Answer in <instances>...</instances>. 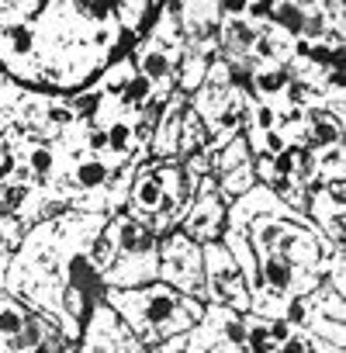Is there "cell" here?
<instances>
[{
	"mask_svg": "<svg viewBox=\"0 0 346 353\" xmlns=\"http://www.w3.org/2000/svg\"><path fill=\"white\" fill-rule=\"evenodd\" d=\"M156 270H159V277L166 284H173V291L181 288V291H187L194 298H208L201 250L184 232H173V236L163 239V246H156Z\"/></svg>",
	"mask_w": 346,
	"mask_h": 353,
	"instance_id": "cell-1",
	"label": "cell"
},
{
	"mask_svg": "<svg viewBox=\"0 0 346 353\" xmlns=\"http://www.w3.org/2000/svg\"><path fill=\"white\" fill-rule=\"evenodd\" d=\"M201 263H205V291H208V298H215V305H225V308H232L239 315L250 312L253 291H250L243 270L236 267L232 253L222 243H205Z\"/></svg>",
	"mask_w": 346,
	"mask_h": 353,
	"instance_id": "cell-2",
	"label": "cell"
},
{
	"mask_svg": "<svg viewBox=\"0 0 346 353\" xmlns=\"http://www.w3.org/2000/svg\"><path fill=\"white\" fill-rule=\"evenodd\" d=\"M222 225H225V208L218 201L215 181H212V176H198V201L187 208L181 232L191 243H215Z\"/></svg>",
	"mask_w": 346,
	"mask_h": 353,
	"instance_id": "cell-3",
	"label": "cell"
},
{
	"mask_svg": "<svg viewBox=\"0 0 346 353\" xmlns=\"http://www.w3.org/2000/svg\"><path fill=\"white\" fill-rule=\"evenodd\" d=\"M181 114H184V94L173 90V94L166 97L163 114L156 118V128H152V132H156V135H152V152H156L159 159L181 152Z\"/></svg>",
	"mask_w": 346,
	"mask_h": 353,
	"instance_id": "cell-4",
	"label": "cell"
},
{
	"mask_svg": "<svg viewBox=\"0 0 346 353\" xmlns=\"http://www.w3.org/2000/svg\"><path fill=\"white\" fill-rule=\"evenodd\" d=\"M111 236H114L121 256H135V260L156 256V246H159V243H156V236H152L139 219H118V222L111 225Z\"/></svg>",
	"mask_w": 346,
	"mask_h": 353,
	"instance_id": "cell-5",
	"label": "cell"
},
{
	"mask_svg": "<svg viewBox=\"0 0 346 353\" xmlns=\"http://www.w3.org/2000/svg\"><path fill=\"white\" fill-rule=\"evenodd\" d=\"M305 142L308 145H339L343 142V118H336L325 108H308L305 111Z\"/></svg>",
	"mask_w": 346,
	"mask_h": 353,
	"instance_id": "cell-6",
	"label": "cell"
},
{
	"mask_svg": "<svg viewBox=\"0 0 346 353\" xmlns=\"http://www.w3.org/2000/svg\"><path fill=\"white\" fill-rule=\"evenodd\" d=\"M208 139H212V128L201 121V114L194 108H184V114H181V152L194 159L208 149Z\"/></svg>",
	"mask_w": 346,
	"mask_h": 353,
	"instance_id": "cell-7",
	"label": "cell"
},
{
	"mask_svg": "<svg viewBox=\"0 0 346 353\" xmlns=\"http://www.w3.org/2000/svg\"><path fill=\"white\" fill-rule=\"evenodd\" d=\"M256 35H260V28L250 25L246 18H229V21H222V28H218V42H222L229 52H236V56H250Z\"/></svg>",
	"mask_w": 346,
	"mask_h": 353,
	"instance_id": "cell-8",
	"label": "cell"
},
{
	"mask_svg": "<svg viewBox=\"0 0 346 353\" xmlns=\"http://www.w3.org/2000/svg\"><path fill=\"white\" fill-rule=\"evenodd\" d=\"M159 198H163V181H159L156 166H149V170L139 173V181H135V188H132V205H135V212L152 215L156 205H159Z\"/></svg>",
	"mask_w": 346,
	"mask_h": 353,
	"instance_id": "cell-9",
	"label": "cell"
},
{
	"mask_svg": "<svg viewBox=\"0 0 346 353\" xmlns=\"http://www.w3.org/2000/svg\"><path fill=\"white\" fill-rule=\"evenodd\" d=\"M66 270H70V284L77 288V291H83L87 298H97V294H104V277L90 267V260L83 256V253H77V256H70L66 260Z\"/></svg>",
	"mask_w": 346,
	"mask_h": 353,
	"instance_id": "cell-10",
	"label": "cell"
},
{
	"mask_svg": "<svg viewBox=\"0 0 346 353\" xmlns=\"http://www.w3.org/2000/svg\"><path fill=\"white\" fill-rule=\"evenodd\" d=\"M45 336H49V329L42 325V319L28 315L25 325H21V332L4 339V350H8V353H35V350L45 343Z\"/></svg>",
	"mask_w": 346,
	"mask_h": 353,
	"instance_id": "cell-11",
	"label": "cell"
},
{
	"mask_svg": "<svg viewBox=\"0 0 346 353\" xmlns=\"http://www.w3.org/2000/svg\"><path fill=\"white\" fill-rule=\"evenodd\" d=\"M291 80H294V77H291L284 66H256V73H253V87H256V94H260L263 101L281 97Z\"/></svg>",
	"mask_w": 346,
	"mask_h": 353,
	"instance_id": "cell-12",
	"label": "cell"
},
{
	"mask_svg": "<svg viewBox=\"0 0 346 353\" xmlns=\"http://www.w3.org/2000/svg\"><path fill=\"white\" fill-rule=\"evenodd\" d=\"M83 256L90 260V267H94L97 274L111 270V263L118 260V243H114L111 229H104V232L90 236V246H87V253H83Z\"/></svg>",
	"mask_w": 346,
	"mask_h": 353,
	"instance_id": "cell-13",
	"label": "cell"
},
{
	"mask_svg": "<svg viewBox=\"0 0 346 353\" xmlns=\"http://www.w3.org/2000/svg\"><path fill=\"white\" fill-rule=\"evenodd\" d=\"M104 132H108V152H111V156H128V152L135 149V128H132L128 118L108 121Z\"/></svg>",
	"mask_w": 346,
	"mask_h": 353,
	"instance_id": "cell-14",
	"label": "cell"
},
{
	"mask_svg": "<svg viewBox=\"0 0 346 353\" xmlns=\"http://www.w3.org/2000/svg\"><path fill=\"white\" fill-rule=\"evenodd\" d=\"M250 163V142L246 139H229V145H222L218 152H215V170L218 173H232V170H239V166H246Z\"/></svg>",
	"mask_w": 346,
	"mask_h": 353,
	"instance_id": "cell-15",
	"label": "cell"
},
{
	"mask_svg": "<svg viewBox=\"0 0 346 353\" xmlns=\"http://www.w3.org/2000/svg\"><path fill=\"white\" fill-rule=\"evenodd\" d=\"M73 176H77V184L83 188V191H97V188H104L108 184V163L104 159H97V156H87V159H80L77 163V170H73Z\"/></svg>",
	"mask_w": 346,
	"mask_h": 353,
	"instance_id": "cell-16",
	"label": "cell"
},
{
	"mask_svg": "<svg viewBox=\"0 0 346 353\" xmlns=\"http://www.w3.org/2000/svg\"><path fill=\"white\" fill-rule=\"evenodd\" d=\"M152 97H156V87H152L145 77H139V73H135V77L128 80V87L118 94V104H121L125 111H142Z\"/></svg>",
	"mask_w": 346,
	"mask_h": 353,
	"instance_id": "cell-17",
	"label": "cell"
},
{
	"mask_svg": "<svg viewBox=\"0 0 346 353\" xmlns=\"http://www.w3.org/2000/svg\"><path fill=\"white\" fill-rule=\"evenodd\" d=\"M218 188L229 194V198H243V194H250L253 188H256V173H253V163H246V166H239V170H232V173H222V181H218Z\"/></svg>",
	"mask_w": 346,
	"mask_h": 353,
	"instance_id": "cell-18",
	"label": "cell"
},
{
	"mask_svg": "<svg viewBox=\"0 0 346 353\" xmlns=\"http://www.w3.org/2000/svg\"><path fill=\"white\" fill-rule=\"evenodd\" d=\"M274 28L277 32H284L287 39L291 35H301V21H305V4L298 8V4H274Z\"/></svg>",
	"mask_w": 346,
	"mask_h": 353,
	"instance_id": "cell-19",
	"label": "cell"
},
{
	"mask_svg": "<svg viewBox=\"0 0 346 353\" xmlns=\"http://www.w3.org/2000/svg\"><path fill=\"white\" fill-rule=\"evenodd\" d=\"M4 42L14 56H32L35 52V28L25 25V21H14L4 28Z\"/></svg>",
	"mask_w": 346,
	"mask_h": 353,
	"instance_id": "cell-20",
	"label": "cell"
},
{
	"mask_svg": "<svg viewBox=\"0 0 346 353\" xmlns=\"http://www.w3.org/2000/svg\"><path fill=\"white\" fill-rule=\"evenodd\" d=\"M205 70H208V59L198 56V52H187L184 56V66H181V80H177V90L187 94V90H198L201 80H205Z\"/></svg>",
	"mask_w": 346,
	"mask_h": 353,
	"instance_id": "cell-21",
	"label": "cell"
},
{
	"mask_svg": "<svg viewBox=\"0 0 346 353\" xmlns=\"http://www.w3.org/2000/svg\"><path fill=\"white\" fill-rule=\"evenodd\" d=\"M246 353H277V346L267 332V319H250L246 322Z\"/></svg>",
	"mask_w": 346,
	"mask_h": 353,
	"instance_id": "cell-22",
	"label": "cell"
},
{
	"mask_svg": "<svg viewBox=\"0 0 346 353\" xmlns=\"http://www.w3.org/2000/svg\"><path fill=\"white\" fill-rule=\"evenodd\" d=\"M25 166L35 173V181H45V176L56 170V152H52L49 145H32V149H28Z\"/></svg>",
	"mask_w": 346,
	"mask_h": 353,
	"instance_id": "cell-23",
	"label": "cell"
},
{
	"mask_svg": "<svg viewBox=\"0 0 346 353\" xmlns=\"http://www.w3.org/2000/svg\"><path fill=\"white\" fill-rule=\"evenodd\" d=\"M28 194H32V188L14 184V181H4V184H0V212H4V215L21 212V205L28 201Z\"/></svg>",
	"mask_w": 346,
	"mask_h": 353,
	"instance_id": "cell-24",
	"label": "cell"
},
{
	"mask_svg": "<svg viewBox=\"0 0 346 353\" xmlns=\"http://www.w3.org/2000/svg\"><path fill=\"white\" fill-rule=\"evenodd\" d=\"M132 77H135V66H132L128 59H121V63H114V66L104 73V83H101V87H104V94H114V97H118V94L128 87Z\"/></svg>",
	"mask_w": 346,
	"mask_h": 353,
	"instance_id": "cell-25",
	"label": "cell"
},
{
	"mask_svg": "<svg viewBox=\"0 0 346 353\" xmlns=\"http://www.w3.org/2000/svg\"><path fill=\"white\" fill-rule=\"evenodd\" d=\"M277 104H270V101H260V104H253L250 108V125H253V132L256 135H263V132H274L277 128Z\"/></svg>",
	"mask_w": 346,
	"mask_h": 353,
	"instance_id": "cell-26",
	"label": "cell"
},
{
	"mask_svg": "<svg viewBox=\"0 0 346 353\" xmlns=\"http://www.w3.org/2000/svg\"><path fill=\"white\" fill-rule=\"evenodd\" d=\"M25 312L11 301H0V339H8V336H18L21 325H25Z\"/></svg>",
	"mask_w": 346,
	"mask_h": 353,
	"instance_id": "cell-27",
	"label": "cell"
},
{
	"mask_svg": "<svg viewBox=\"0 0 346 353\" xmlns=\"http://www.w3.org/2000/svg\"><path fill=\"white\" fill-rule=\"evenodd\" d=\"M59 305H63V312H66V319H70V322H80V319H83V312H87V294H83V291H77L73 284H66V288H63V301H59Z\"/></svg>",
	"mask_w": 346,
	"mask_h": 353,
	"instance_id": "cell-28",
	"label": "cell"
},
{
	"mask_svg": "<svg viewBox=\"0 0 346 353\" xmlns=\"http://www.w3.org/2000/svg\"><path fill=\"white\" fill-rule=\"evenodd\" d=\"M152 11V4H118L114 8V14H118V28H139L142 25V14H149Z\"/></svg>",
	"mask_w": 346,
	"mask_h": 353,
	"instance_id": "cell-29",
	"label": "cell"
},
{
	"mask_svg": "<svg viewBox=\"0 0 346 353\" xmlns=\"http://www.w3.org/2000/svg\"><path fill=\"white\" fill-rule=\"evenodd\" d=\"M243 18H246L250 25L270 21V18H274V4H246V8H243Z\"/></svg>",
	"mask_w": 346,
	"mask_h": 353,
	"instance_id": "cell-30",
	"label": "cell"
},
{
	"mask_svg": "<svg viewBox=\"0 0 346 353\" xmlns=\"http://www.w3.org/2000/svg\"><path fill=\"white\" fill-rule=\"evenodd\" d=\"M267 332H270L274 346H281V343H287V339H291L294 325H291V322H284V319H274V322H267Z\"/></svg>",
	"mask_w": 346,
	"mask_h": 353,
	"instance_id": "cell-31",
	"label": "cell"
},
{
	"mask_svg": "<svg viewBox=\"0 0 346 353\" xmlns=\"http://www.w3.org/2000/svg\"><path fill=\"white\" fill-rule=\"evenodd\" d=\"M87 145H90V152H108V132L104 128H90L87 132Z\"/></svg>",
	"mask_w": 346,
	"mask_h": 353,
	"instance_id": "cell-32",
	"label": "cell"
},
{
	"mask_svg": "<svg viewBox=\"0 0 346 353\" xmlns=\"http://www.w3.org/2000/svg\"><path fill=\"white\" fill-rule=\"evenodd\" d=\"M14 166H18V159H14V156H0V181L14 176Z\"/></svg>",
	"mask_w": 346,
	"mask_h": 353,
	"instance_id": "cell-33",
	"label": "cell"
},
{
	"mask_svg": "<svg viewBox=\"0 0 346 353\" xmlns=\"http://www.w3.org/2000/svg\"><path fill=\"white\" fill-rule=\"evenodd\" d=\"M305 353H329V350H322V346H318V343H315V339H312V343H308V350H305Z\"/></svg>",
	"mask_w": 346,
	"mask_h": 353,
	"instance_id": "cell-34",
	"label": "cell"
},
{
	"mask_svg": "<svg viewBox=\"0 0 346 353\" xmlns=\"http://www.w3.org/2000/svg\"><path fill=\"white\" fill-rule=\"evenodd\" d=\"M0 253H4V232H0Z\"/></svg>",
	"mask_w": 346,
	"mask_h": 353,
	"instance_id": "cell-35",
	"label": "cell"
},
{
	"mask_svg": "<svg viewBox=\"0 0 346 353\" xmlns=\"http://www.w3.org/2000/svg\"><path fill=\"white\" fill-rule=\"evenodd\" d=\"M187 353H201V350H187Z\"/></svg>",
	"mask_w": 346,
	"mask_h": 353,
	"instance_id": "cell-36",
	"label": "cell"
},
{
	"mask_svg": "<svg viewBox=\"0 0 346 353\" xmlns=\"http://www.w3.org/2000/svg\"><path fill=\"white\" fill-rule=\"evenodd\" d=\"M243 353H246V350H243Z\"/></svg>",
	"mask_w": 346,
	"mask_h": 353,
	"instance_id": "cell-37",
	"label": "cell"
}]
</instances>
